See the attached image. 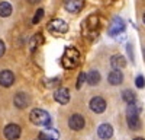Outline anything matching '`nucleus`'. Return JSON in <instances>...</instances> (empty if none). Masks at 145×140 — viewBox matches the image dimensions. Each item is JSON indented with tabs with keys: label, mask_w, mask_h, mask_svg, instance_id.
Instances as JSON below:
<instances>
[{
	"label": "nucleus",
	"mask_w": 145,
	"mask_h": 140,
	"mask_svg": "<svg viewBox=\"0 0 145 140\" xmlns=\"http://www.w3.org/2000/svg\"><path fill=\"white\" fill-rule=\"evenodd\" d=\"M5 51H6V45H5V42L2 40H0V57L5 54Z\"/></svg>",
	"instance_id": "25"
},
{
	"label": "nucleus",
	"mask_w": 145,
	"mask_h": 140,
	"mask_svg": "<svg viewBox=\"0 0 145 140\" xmlns=\"http://www.w3.org/2000/svg\"><path fill=\"white\" fill-rule=\"evenodd\" d=\"M100 26V19L97 15H90L86 18V20L83 22V34L89 38H94L97 35Z\"/></svg>",
	"instance_id": "3"
},
{
	"label": "nucleus",
	"mask_w": 145,
	"mask_h": 140,
	"mask_svg": "<svg viewBox=\"0 0 145 140\" xmlns=\"http://www.w3.org/2000/svg\"><path fill=\"white\" fill-rule=\"evenodd\" d=\"M107 80H109V83H110V85L118 86V85H120L123 82V75H122L120 70H112V72L109 73Z\"/></svg>",
	"instance_id": "15"
},
{
	"label": "nucleus",
	"mask_w": 145,
	"mask_h": 140,
	"mask_svg": "<svg viewBox=\"0 0 145 140\" xmlns=\"http://www.w3.org/2000/svg\"><path fill=\"white\" fill-rule=\"evenodd\" d=\"M44 18V9H38L35 12V15H33V19H32V23L33 25H36L38 22H41V19Z\"/></svg>",
	"instance_id": "22"
},
{
	"label": "nucleus",
	"mask_w": 145,
	"mask_h": 140,
	"mask_svg": "<svg viewBox=\"0 0 145 140\" xmlns=\"http://www.w3.org/2000/svg\"><path fill=\"white\" fill-rule=\"evenodd\" d=\"M20 127L18 124H7L5 127V137L7 140H18L20 137Z\"/></svg>",
	"instance_id": "7"
},
{
	"label": "nucleus",
	"mask_w": 145,
	"mask_h": 140,
	"mask_svg": "<svg viewBox=\"0 0 145 140\" xmlns=\"http://www.w3.org/2000/svg\"><path fill=\"white\" fill-rule=\"evenodd\" d=\"M29 120L32 124L35 125H39V127H46V125H51V117L45 110L41 108H35L31 111L29 114Z\"/></svg>",
	"instance_id": "4"
},
{
	"label": "nucleus",
	"mask_w": 145,
	"mask_h": 140,
	"mask_svg": "<svg viewBox=\"0 0 145 140\" xmlns=\"http://www.w3.org/2000/svg\"><path fill=\"white\" fill-rule=\"evenodd\" d=\"M13 102L18 108L22 110V108H26L31 104V98H29V95H26V92H18L13 98Z\"/></svg>",
	"instance_id": "11"
},
{
	"label": "nucleus",
	"mask_w": 145,
	"mask_h": 140,
	"mask_svg": "<svg viewBox=\"0 0 145 140\" xmlns=\"http://www.w3.org/2000/svg\"><path fill=\"white\" fill-rule=\"evenodd\" d=\"M135 85H137V88H144L145 86V77L142 76V75H139L138 77H137V80H135Z\"/></svg>",
	"instance_id": "23"
},
{
	"label": "nucleus",
	"mask_w": 145,
	"mask_h": 140,
	"mask_svg": "<svg viewBox=\"0 0 145 140\" xmlns=\"http://www.w3.org/2000/svg\"><path fill=\"white\" fill-rule=\"evenodd\" d=\"M84 82H86V73H83V72H81V73L78 75V80H77V85H76L77 89H80V88L83 86Z\"/></svg>",
	"instance_id": "24"
},
{
	"label": "nucleus",
	"mask_w": 145,
	"mask_h": 140,
	"mask_svg": "<svg viewBox=\"0 0 145 140\" xmlns=\"http://www.w3.org/2000/svg\"><path fill=\"white\" fill-rule=\"evenodd\" d=\"M58 137H59V134H58V131L55 130V128H45V130H42L41 131V134H39V140H58Z\"/></svg>",
	"instance_id": "16"
},
{
	"label": "nucleus",
	"mask_w": 145,
	"mask_h": 140,
	"mask_svg": "<svg viewBox=\"0 0 145 140\" xmlns=\"http://www.w3.org/2000/svg\"><path fill=\"white\" fill-rule=\"evenodd\" d=\"M44 44V37H42V34H35L33 37L31 38V41H29V48H31V51H35L38 47H41Z\"/></svg>",
	"instance_id": "19"
},
{
	"label": "nucleus",
	"mask_w": 145,
	"mask_h": 140,
	"mask_svg": "<svg viewBox=\"0 0 145 140\" xmlns=\"http://www.w3.org/2000/svg\"><path fill=\"white\" fill-rule=\"evenodd\" d=\"M125 29V22L120 19V18H115L112 20V25L110 28H109V35H112V37H115V35L120 34V32H123Z\"/></svg>",
	"instance_id": "13"
},
{
	"label": "nucleus",
	"mask_w": 145,
	"mask_h": 140,
	"mask_svg": "<svg viewBox=\"0 0 145 140\" xmlns=\"http://www.w3.org/2000/svg\"><path fill=\"white\" fill-rule=\"evenodd\" d=\"M54 99L61 104V105H67L70 102V92L67 88H58L55 92H54Z\"/></svg>",
	"instance_id": "9"
},
{
	"label": "nucleus",
	"mask_w": 145,
	"mask_h": 140,
	"mask_svg": "<svg viewBox=\"0 0 145 140\" xmlns=\"http://www.w3.org/2000/svg\"><path fill=\"white\" fill-rule=\"evenodd\" d=\"M134 140H145V139H142V137H135Z\"/></svg>",
	"instance_id": "27"
},
{
	"label": "nucleus",
	"mask_w": 145,
	"mask_h": 140,
	"mask_svg": "<svg viewBox=\"0 0 145 140\" xmlns=\"http://www.w3.org/2000/svg\"><path fill=\"white\" fill-rule=\"evenodd\" d=\"M86 125V121H84V117L80 115V114H72L70 118H68V127L71 130H81V128Z\"/></svg>",
	"instance_id": "6"
},
{
	"label": "nucleus",
	"mask_w": 145,
	"mask_h": 140,
	"mask_svg": "<svg viewBox=\"0 0 145 140\" xmlns=\"http://www.w3.org/2000/svg\"><path fill=\"white\" fill-rule=\"evenodd\" d=\"M126 121L131 130H139L141 128V120H139V107L134 104H128V110H126Z\"/></svg>",
	"instance_id": "2"
},
{
	"label": "nucleus",
	"mask_w": 145,
	"mask_h": 140,
	"mask_svg": "<svg viewBox=\"0 0 145 140\" xmlns=\"http://www.w3.org/2000/svg\"><path fill=\"white\" fill-rule=\"evenodd\" d=\"M122 99H123L125 102H128V104H134V102L137 101V95H135L132 90L126 89V90L122 92Z\"/></svg>",
	"instance_id": "21"
},
{
	"label": "nucleus",
	"mask_w": 145,
	"mask_h": 140,
	"mask_svg": "<svg viewBox=\"0 0 145 140\" xmlns=\"http://www.w3.org/2000/svg\"><path fill=\"white\" fill-rule=\"evenodd\" d=\"M64 6L70 13H78L84 7V0H65Z\"/></svg>",
	"instance_id": "10"
},
{
	"label": "nucleus",
	"mask_w": 145,
	"mask_h": 140,
	"mask_svg": "<svg viewBox=\"0 0 145 140\" xmlns=\"http://www.w3.org/2000/svg\"><path fill=\"white\" fill-rule=\"evenodd\" d=\"M28 2H29L31 5H33V3H38V2H39V0H28Z\"/></svg>",
	"instance_id": "26"
},
{
	"label": "nucleus",
	"mask_w": 145,
	"mask_h": 140,
	"mask_svg": "<svg viewBox=\"0 0 145 140\" xmlns=\"http://www.w3.org/2000/svg\"><path fill=\"white\" fill-rule=\"evenodd\" d=\"M90 110L96 114H102L106 110V101L102 96H94L90 101Z\"/></svg>",
	"instance_id": "8"
},
{
	"label": "nucleus",
	"mask_w": 145,
	"mask_h": 140,
	"mask_svg": "<svg viewBox=\"0 0 145 140\" xmlns=\"http://www.w3.org/2000/svg\"><path fill=\"white\" fill-rule=\"evenodd\" d=\"M110 66L113 67V70H120V69H123V67L126 66L125 57H123V55H120V54H115V55H112V58H110Z\"/></svg>",
	"instance_id": "17"
},
{
	"label": "nucleus",
	"mask_w": 145,
	"mask_h": 140,
	"mask_svg": "<svg viewBox=\"0 0 145 140\" xmlns=\"http://www.w3.org/2000/svg\"><path fill=\"white\" fill-rule=\"evenodd\" d=\"M80 61V53L77 48H74V47H67V48L64 50V54L61 57V64L64 69L67 70H71L74 69Z\"/></svg>",
	"instance_id": "1"
},
{
	"label": "nucleus",
	"mask_w": 145,
	"mask_h": 140,
	"mask_svg": "<svg viewBox=\"0 0 145 140\" xmlns=\"http://www.w3.org/2000/svg\"><path fill=\"white\" fill-rule=\"evenodd\" d=\"M97 134H99L100 139L109 140V139L113 136V128H112L110 124H106V123H105V124H100L99 128H97Z\"/></svg>",
	"instance_id": "14"
},
{
	"label": "nucleus",
	"mask_w": 145,
	"mask_h": 140,
	"mask_svg": "<svg viewBox=\"0 0 145 140\" xmlns=\"http://www.w3.org/2000/svg\"><path fill=\"white\" fill-rule=\"evenodd\" d=\"M48 29L54 34H65L68 31V25L67 22L63 19H52L50 23H48Z\"/></svg>",
	"instance_id": "5"
},
{
	"label": "nucleus",
	"mask_w": 145,
	"mask_h": 140,
	"mask_svg": "<svg viewBox=\"0 0 145 140\" xmlns=\"http://www.w3.org/2000/svg\"><path fill=\"white\" fill-rule=\"evenodd\" d=\"M86 82L91 86L99 85L100 83V73L97 72V70H91L89 75H86Z\"/></svg>",
	"instance_id": "18"
},
{
	"label": "nucleus",
	"mask_w": 145,
	"mask_h": 140,
	"mask_svg": "<svg viewBox=\"0 0 145 140\" xmlns=\"http://www.w3.org/2000/svg\"><path fill=\"white\" fill-rule=\"evenodd\" d=\"M15 82V75L10 72V70H3L0 72V86L3 88H9L13 85Z\"/></svg>",
	"instance_id": "12"
},
{
	"label": "nucleus",
	"mask_w": 145,
	"mask_h": 140,
	"mask_svg": "<svg viewBox=\"0 0 145 140\" xmlns=\"http://www.w3.org/2000/svg\"><path fill=\"white\" fill-rule=\"evenodd\" d=\"M12 15V5L7 2H0V18H7Z\"/></svg>",
	"instance_id": "20"
},
{
	"label": "nucleus",
	"mask_w": 145,
	"mask_h": 140,
	"mask_svg": "<svg viewBox=\"0 0 145 140\" xmlns=\"http://www.w3.org/2000/svg\"><path fill=\"white\" fill-rule=\"evenodd\" d=\"M144 23H145V15H144Z\"/></svg>",
	"instance_id": "28"
}]
</instances>
